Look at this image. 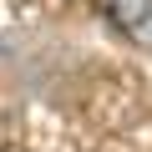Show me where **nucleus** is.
<instances>
[{"label": "nucleus", "instance_id": "2", "mask_svg": "<svg viewBox=\"0 0 152 152\" xmlns=\"http://www.w3.org/2000/svg\"><path fill=\"white\" fill-rule=\"evenodd\" d=\"M0 152H20V147H0Z\"/></svg>", "mask_w": 152, "mask_h": 152}, {"label": "nucleus", "instance_id": "1", "mask_svg": "<svg viewBox=\"0 0 152 152\" xmlns=\"http://www.w3.org/2000/svg\"><path fill=\"white\" fill-rule=\"evenodd\" d=\"M102 15L142 51H152V0H102Z\"/></svg>", "mask_w": 152, "mask_h": 152}]
</instances>
